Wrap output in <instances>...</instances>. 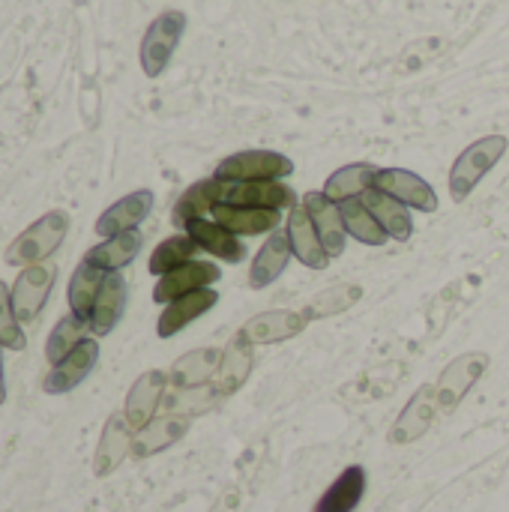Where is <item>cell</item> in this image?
<instances>
[{
	"label": "cell",
	"mask_w": 509,
	"mask_h": 512,
	"mask_svg": "<svg viewBox=\"0 0 509 512\" xmlns=\"http://www.w3.org/2000/svg\"><path fill=\"white\" fill-rule=\"evenodd\" d=\"M105 276H108V273L99 270V267L90 264V261H81V264H78V270H75L72 279H69V309H72V315L90 321Z\"/></svg>",
	"instance_id": "obj_27"
},
{
	"label": "cell",
	"mask_w": 509,
	"mask_h": 512,
	"mask_svg": "<svg viewBox=\"0 0 509 512\" xmlns=\"http://www.w3.org/2000/svg\"><path fill=\"white\" fill-rule=\"evenodd\" d=\"M138 252H141V234H138V231H126V234L108 237L105 243L93 246V249L84 255V261L96 264V267L105 270V273H117L120 267L132 264Z\"/></svg>",
	"instance_id": "obj_29"
},
{
	"label": "cell",
	"mask_w": 509,
	"mask_h": 512,
	"mask_svg": "<svg viewBox=\"0 0 509 512\" xmlns=\"http://www.w3.org/2000/svg\"><path fill=\"white\" fill-rule=\"evenodd\" d=\"M294 174V162L276 150H243L216 165V180L222 183H252V180H282Z\"/></svg>",
	"instance_id": "obj_3"
},
{
	"label": "cell",
	"mask_w": 509,
	"mask_h": 512,
	"mask_svg": "<svg viewBox=\"0 0 509 512\" xmlns=\"http://www.w3.org/2000/svg\"><path fill=\"white\" fill-rule=\"evenodd\" d=\"M87 330H90V321H84V318H78V315H63L57 324H54V330H51V336H48V345H45V357L51 360V366H57V363H63L84 339H87Z\"/></svg>",
	"instance_id": "obj_31"
},
{
	"label": "cell",
	"mask_w": 509,
	"mask_h": 512,
	"mask_svg": "<svg viewBox=\"0 0 509 512\" xmlns=\"http://www.w3.org/2000/svg\"><path fill=\"white\" fill-rule=\"evenodd\" d=\"M222 195H225V183L216 180V177H207V180H198L192 183L174 204V225L177 228H186L192 219H204L207 213H213L216 204H222Z\"/></svg>",
	"instance_id": "obj_20"
},
{
	"label": "cell",
	"mask_w": 509,
	"mask_h": 512,
	"mask_svg": "<svg viewBox=\"0 0 509 512\" xmlns=\"http://www.w3.org/2000/svg\"><path fill=\"white\" fill-rule=\"evenodd\" d=\"M249 369H252V345L237 333V339L228 345V351H222V366L213 378L216 393L231 396L249 378Z\"/></svg>",
	"instance_id": "obj_28"
},
{
	"label": "cell",
	"mask_w": 509,
	"mask_h": 512,
	"mask_svg": "<svg viewBox=\"0 0 509 512\" xmlns=\"http://www.w3.org/2000/svg\"><path fill=\"white\" fill-rule=\"evenodd\" d=\"M126 309V282L120 273H108L105 282H102V291L96 297V306H93V315H90V330L96 336H105L117 327L120 315Z\"/></svg>",
	"instance_id": "obj_24"
},
{
	"label": "cell",
	"mask_w": 509,
	"mask_h": 512,
	"mask_svg": "<svg viewBox=\"0 0 509 512\" xmlns=\"http://www.w3.org/2000/svg\"><path fill=\"white\" fill-rule=\"evenodd\" d=\"M153 210V192L147 189H138V192H129L126 198L114 201L96 222V234L99 237H117V234H126V231H135L147 213Z\"/></svg>",
	"instance_id": "obj_14"
},
{
	"label": "cell",
	"mask_w": 509,
	"mask_h": 512,
	"mask_svg": "<svg viewBox=\"0 0 509 512\" xmlns=\"http://www.w3.org/2000/svg\"><path fill=\"white\" fill-rule=\"evenodd\" d=\"M363 495H366V471L360 465H351L318 498V504H315L312 512H354L360 507Z\"/></svg>",
	"instance_id": "obj_22"
},
{
	"label": "cell",
	"mask_w": 509,
	"mask_h": 512,
	"mask_svg": "<svg viewBox=\"0 0 509 512\" xmlns=\"http://www.w3.org/2000/svg\"><path fill=\"white\" fill-rule=\"evenodd\" d=\"M222 204L255 207V210H291L297 207V195L282 180H252V183H225Z\"/></svg>",
	"instance_id": "obj_6"
},
{
	"label": "cell",
	"mask_w": 509,
	"mask_h": 512,
	"mask_svg": "<svg viewBox=\"0 0 509 512\" xmlns=\"http://www.w3.org/2000/svg\"><path fill=\"white\" fill-rule=\"evenodd\" d=\"M375 174H378L375 165H369V162H354V165H345V168H339L336 174H330L321 192H324L333 204H342V201H351V198H360L363 192H369V189L375 186Z\"/></svg>",
	"instance_id": "obj_26"
},
{
	"label": "cell",
	"mask_w": 509,
	"mask_h": 512,
	"mask_svg": "<svg viewBox=\"0 0 509 512\" xmlns=\"http://www.w3.org/2000/svg\"><path fill=\"white\" fill-rule=\"evenodd\" d=\"M303 210L309 213V219H312V225H315V231L321 237V246L330 255V261L342 258L348 231H345L339 204H333L324 192H306L303 195Z\"/></svg>",
	"instance_id": "obj_8"
},
{
	"label": "cell",
	"mask_w": 509,
	"mask_h": 512,
	"mask_svg": "<svg viewBox=\"0 0 509 512\" xmlns=\"http://www.w3.org/2000/svg\"><path fill=\"white\" fill-rule=\"evenodd\" d=\"M285 234H288V243H291V255L306 264L309 270H327L330 267V255L324 252L321 246V237L309 219V213L303 210V204L291 207L288 210V219H285Z\"/></svg>",
	"instance_id": "obj_9"
},
{
	"label": "cell",
	"mask_w": 509,
	"mask_h": 512,
	"mask_svg": "<svg viewBox=\"0 0 509 512\" xmlns=\"http://www.w3.org/2000/svg\"><path fill=\"white\" fill-rule=\"evenodd\" d=\"M357 300H360V288H354V285H333V288H327L321 297H315L309 318H324V315L345 312V309L354 306Z\"/></svg>",
	"instance_id": "obj_35"
},
{
	"label": "cell",
	"mask_w": 509,
	"mask_h": 512,
	"mask_svg": "<svg viewBox=\"0 0 509 512\" xmlns=\"http://www.w3.org/2000/svg\"><path fill=\"white\" fill-rule=\"evenodd\" d=\"M429 423H432V405H429V390H423V393H417V399L405 408V414L399 417V423H396V429H393V441L396 444H405V441H414V438H420L426 429H429Z\"/></svg>",
	"instance_id": "obj_33"
},
{
	"label": "cell",
	"mask_w": 509,
	"mask_h": 512,
	"mask_svg": "<svg viewBox=\"0 0 509 512\" xmlns=\"http://www.w3.org/2000/svg\"><path fill=\"white\" fill-rule=\"evenodd\" d=\"M378 192H387L390 198L402 201L411 210H423V213H435L438 210V195L435 189L414 171L405 168H378L375 174V186Z\"/></svg>",
	"instance_id": "obj_5"
},
{
	"label": "cell",
	"mask_w": 509,
	"mask_h": 512,
	"mask_svg": "<svg viewBox=\"0 0 509 512\" xmlns=\"http://www.w3.org/2000/svg\"><path fill=\"white\" fill-rule=\"evenodd\" d=\"M96 360H99V345H96V339H84L63 363H57V366L45 375L42 390H45L48 396H60V393L75 390V387L93 372Z\"/></svg>",
	"instance_id": "obj_13"
},
{
	"label": "cell",
	"mask_w": 509,
	"mask_h": 512,
	"mask_svg": "<svg viewBox=\"0 0 509 512\" xmlns=\"http://www.w3.org/2000/svg\"><path fill=\"white\" fill-rule=\"evenodd\" d=\"M306 324H309V315L276 309V312H264V315H255L252 321H246L240 336L249 345H276V342L300 336L306 330Z\"/></svg>",
	"instance_id": "obj_11"
},
{
	"label": "cell",
	"mask_w": 509,
	"mask_h": 512,
	"mask_svg": "<svg viewBox=\"0 0 509 512\" xmlns=\"http://www.w3.org/2000/svg\"><path fill=\"white\" fill-rule=\"evenodd\" d=\"M195 243L198 249H204L207 255L225 261V264H240L246 258V246L237 234H231L228 228H222L219 222H210V219H192L186 228H183Z\"/></svg>",
	"instance_id": "obj_16"
},
{
	"label": "cell",
	"mask_w": 509,
	"mask_h": 512,
	"mask_svg": "<svg viewBox=\"0 0 509 512\" xmlns=\"http://www.w3.org/2000/svg\"><path fill=\"white\" fill-rule=\"evenodd\" d=\"M509 141L504 135H489V138H480L474 141L456 162H453V171H450V195L453 201H465L477 183L501 162V156L507 153Z\"/></svg>",
	"instance_id": "obj_1"
},
{
	"label": "cell",
	"mask_w": 509,
	"mask_h": 512,
	"mask_svg": "<svg viewBox=\"0 0 509 512\" xmlns=\"http://www.w3.org/2000/svg\"><path fill=\"white\" fill-rule=\"evenodd\" d=\"M219 282V267L216 264H207V261H189L165 276H159L156 288H153V300L168 306L171 300L183 297V294H192V291H201V288H210Z\"/></svg>",
	"instance_id": "obj_10"
},
{
	"label": "cell",
	"mask_w": 509,
	"mask_h": 512,
	"mask_svg": "<svg viewBox=\"0 0 509 512\" xmlns=\"http://www.w3.org/2000/svg\"><path fill=\"white\" fill-rule=\"evenodd\" d=\"M165 387H168V375L159 372V369L144 372L132 384V390L126 396V408H123V417L132 426V432H141L147 423H153V414H156V408H159V402L165 396Z\"/></svg>",
	"instance_id": "obj_12"
},
{
	"label": "cell",
	"mask_w": 509,
	"mask_h": 512,
	"mask_svg": "<svg viewBox=\"0 0 509 512\" xmlns=\"http://www.w3.org/2000/svg\"><path fill=\"white\" fill-rule=\"evenodd\" d=\"M360 201L372 210V216L381 222V228L387 231V237L393 240H411L414 234V222H411V213L402 201L390 198L387 192H378V189H369L360 195Z\"/></svg>",
	"instance_id": "obj_23"
},
{
	"label": "cell",
	"mask_w": 509,
	"mask_h": 512,
	"mask_svg": "<svg viewBox=\"0 0 509 512\" xmlns=\"http://www.w3.org/2000/svg\"><path fill=\"white\" fill-rule=\"evenodd\" d=\"M186 429H189V417H180V414H168V417H162V420H153V423H147L141 432H135V438H132V453H135L138 459L153 456V453L171 447L174 441H180V438L186 435Z\"/></svg>",
	"instance_id": "obj_25"
},
{
	"label": "cell",
	"mask_w": 509,
	"mask_h": 512,
	"mask_svg": "<svg viewBox=\"0 0 509 512\" xmlns=\"http://www.w3.org/2000/svg\"><path fill=\"white\" fill-rule=\"evenodd\" d=\"M222 366V351L216 348H198V351H189L183 354L171 372H168V381L174 390H195V387H207L216 372Z\"/></svg>",
	"instance_id": "obj_18"
},
{
	"label": "cell",
	"mask_w": 509,
	"mask_h": 512,
	"mask_svg": "<svg viewBox=\"0 0 509 512\" xmlns=\"http://www.w3.org/2000/svg\"><path fill=\"white\" fill-rule=\"evenodd\" d=\"M213 222L228 228L237 237H255V234H273L282 222L279 210H255V207H234V204H216Z\"/></svg>",
	"instance_id": "obj_19"
},
{
	"label": "cell",
	"mask_w": 509,
	"mask_h": 512,
	"mask_svg": "<svg viewBox=\"0 0 509 512\" xmlns=\"http://www.w3.org/2000/svg\"><path fill=\"white\" fill-rule=\"evenodd\" d=\"M0 345L9 348V351H24L27 348V339L21 333V321L12 312V294H9V288L3 282H0Z\"/></svg>",
	"instance_id": "obj_34"
},
{
	"label": "cell",
	"mask_w": 509,
	"mask_h": 512,
	"mask_svg": "<svg viewBox=\"0 0 509 512\" xmlns=\"http://www.w3.org/2000/svg\"><path fill=\"white\" fill-rule=\"evenodd\" d=\"M183 30H186V15L177 9H168L150 21L147 33L141 39V69L147 78H159L165 72L174 48L183 39Z\"/></svg>",
	"instance_id": "obj_4"
},
{
	"label": "cell",
	"mask_w": 509,
	"mask_h": 512,
	"mask_svg": "<svg viewBox=\"0 0 509 512\" xmlns=\"http://www.w3.org/2000/svg\"><path fill=\"white\" fill-rule=\"evenodd\" d=\"M216 303H219V294L213 288H201V291H192V294H183V297L171 300L165 306V312L159 315V321H156L159 339L177 336L183 327H189L195 318H201L204 312H210Z\"/></svg>",
	"instance_id": "obj_15"
},
{
	"label": "cell",
	"mask_w": 509,
	"mask_h": 512,
	"mask_svg": "<svg viewBox=\"0 0 509 512\" xmlns=\"http://www.w3.org/2000/svg\"><path fill=\"white\" fill-rule=\"evenodd\" d=\"M54 273L57 270L51 264H30L18 273L9 294H12V312L21 324L33 321L39 315V309L45 306L51 285H54Z\"/></svg>",
	"instance_id": "obj_7"
},
{
	"label": "cell",
	"mask_w": 509,
	"mask_h": 512,
	"mask_svg": "<svg viewBox=\"0 0 509 512\" xmlns=\"http://www.w3.org/2000/svg\"><path fill=\"white\" fill-rule=\"evenodd\" d=\"M195 255H198V243L189 234H174V237L162 240L153 249V255H150V273L153 276H165V273H171V270L195 261Z\"/></svg>",
	"instance_id": "obj_32"
},
{
	"label": "cell",
	"mask_w": 509,
	"mask_h": 512,
	"mask_svg": "<svg viewBox=\"0 0 509 512\" xmlns=\"http://www.w3.org/2000/svg\"><path fill=\"white\" fill-rule=\"evenodd\" d=\"M339 213H342V222H345V231L366 243V246H384L387 243V231L381 228V222L372 216V210L360 201V198H351V201H342L339 204Z\"/></svg>",
	"instance_id": "obj_30"
},
{
	"label": "cell",
	"mask_w": 509,
	"mask_h": 512,
	"mask_svg": "<svg viewBox=\"0 0 509 512\" xmlns=\"http://www.w3.org/2000/svg\"><path fill=\"white\" fill-rule=\"evenodd\" d=\"M3 348V345H0ZM6 402V384H3V354H0V405Z\"/></svg>",
	"instance_id": "obj_36"
},
{
	"label": "cell",
	"mask_w": 509,
	"mask_h": 512,
	"mask_svg": "<svg viewBox=\"0 0 509 512\" xmlns=\"http://www.w3.org/2000/svg\"><path fill=\"white\" fill-rule=\"evenodd\" d=\"M132 426L126 423L123 414H111L108 423H105V432L99 438V447H96V459H93V474L96 477H108L111 471H117V465L132 453Z\"/></svg>",
	"instance_id": "obj_17"
},
{
	"label": "cell",
	"mask_w": 509,
	"mask_h": 512,
	"mask_svg": "<svg viewBox=\"0 0 509 512\" xmlns=\"http://www.w3.org/2000/svg\"><path fill=\"white\" fill-rule=\"evenodd\" d=\"M288 258H291L288 234L276 228L273 234H267L264 246L258 249V255H255V261H252L249 285H252V288H267V285H273V282L285 273Z\"/></svg>",
	"instance_id": "obj_21"
},
{
	"label": "cell",
	"mask_w": 509,
	"mask_h": 512,
	"mask_svg": "<svg viewBox=\"0 0 509 512\" xmlns=\"http://www.w3.org/2000/svg\"><path fill=\"white\" fill-rule=\"evenodd\" d=\"M66 228H69V216L60 213V210H51L45 213L42 219H36L27 231H21L12 246L6 249V264H39L45 261L48 255H54L66 237Z\"/></svg>",
	"instance_id": "obj_2"
}]
</instances>
